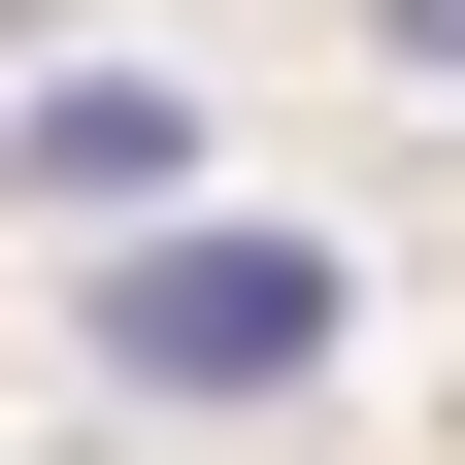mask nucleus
<instances>
[{"instance_id": "nucleus-3", "label": "nucleus", "mask_w": 465, "mask_h": 465, "mask_svg": "<svg viewBox=\"0 0 465 465\" xmlns=\"http://www.w3.org/2000/svg\"><path fill=\"white\" fill-rule=\"evenodd\" d=\"M399 67H465V0H399Z\"/></svg>"}, {"instance_id": "nucleus-2", "label": "nucleus", "mask_w": 465, "mask_h": 465, "mask_svg": "<svg viewBox=\"0 0 465 465\" xmlns=\"http://www.w3.org/2000/svg\"><path fill=\"white\" fill-rule=\"evenodd\" d=\"M0 166L134 232V200H200V100H166V67H34V134H0Z\"/></svg>"}, {"instance_id": "nucleus-1", "label": "nucleus", "mask_w": 465, "mask_h": 465, "mask_svg": "<svg viewBox=\"0 0 465 465\" xmlns=\"http://www.w3.org/2000/svg\"><path fill=\"white\" fill-rule=\"evenodd\" d=\"M100 366H134V399H300L332 366V266H300V232H100Z\"/></svg>"}]
</instances>
